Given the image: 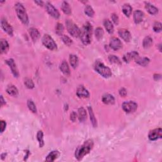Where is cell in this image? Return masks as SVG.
Masks as SVG:
<instances>
[{
  "label": "cell",
  "instance_id": "c3c4849f",
  "mask_svg": "<svg viewBox=\"0 0 162 162\" xmlns=\"http://www.w3.org/2000/svg\"><path fill=\"white\" fill-rule=\"evenodd\" d=\"M158 47H159V51L161 52V44H160L159 45H158Z\"/></svg>",
  "mask_w": 162,
  "mask_h": 162
},
{
  "label": "cell",
  "instance_id": "7c38bea8",
  "mask_svg": "<svg viewBox=\"0 0 162 162\" xmlns=\"http://www.w3.org/2000/svg\"><path fill=\"white\" fill-rule=\"evenodd\" d=\"M5 62H6L7 65L9 66V67L10 68L11 71H12V72L13 75H14V77H18V75H19V73H18L17 65H16L15 63L14 60L12 58H10V59H8V60H6Z\"/></svg>",
  "mask_w": 162,
  "mask_h": 162
},
{
  "label": "cell",
  "instance_id": "7dc6e473",
  "mask_svg": "<svg viewBox=\"0 0 162 162\" xmlns=\"http://www.w3.org/2000/svg\"><path fill=\"white\" fill-rule=\"evenodd\" d=\"M34 2H35V3H36V4H37L39 6H43V4H44L43 1H36Z\"/></svg>",
  "mask_w": 162,
  "mask_h": 162
},
{
  "label": "cell",
  "instance_id": "4fadbf2b",
  "mask_svg": "<svg viewBox=\"0 0 162 162\" xmlns=\"http://www.w3.org/2000/svg\"><path fill=\"white\" fill-rule=\"evenodd\" d=\"M77 96L80 98H88L89 97V93L83 86H79L77 89Z\"/></svg>",
  "mask_w": 162,
  "mask_h": 162
},
{
  "label": "cell",
  "instance_id": "d590c367",
  "mask_svg": "<svg viewBox=\"0 0 162 162\" xmlns=\"http://www.w3.org/2000/svg\"><path fill=\"white\" fill-rule=\"evenodd\" d=\"M63 31H64V27L63 24L60 23H58L56 24L55 27V32L56 33V34L58 36H62Z\"/></svg>",
  "mask_w": 162,
  "mask_h": 162
},
{
  "label": "cell",
  "instance_id": "30bf717a",
  "mask_svg": "<svg viewBox=\"0 0 162 162\" xmlns=\"http://www.w3.org/2000/svg\"><path fill=\"white\" fill-rule=\"evenodd\" d=\"M1 26L3 31L6 32L8 34L12 36L13 34V30L12 26H11L8 22L6 20L5 18H2L1 20Z\"/></svg>",
  "mask_w": 162,
  "mask_h": 162
},
{
  "label": "cell",
  "instance_id": "2e32d148",
  "mask_svg": "<svg viewBox=\"0 0 162 162\" xmlns=\"http://www.w3.org/2000/svg\"><path fill=\"white\" fill-rule=\"evenodd\" d=\"M144 18V13L141 10H136L134 13V21L135 24H139L142 21Z\"/></svg>",
  "mask_w": 162,
  "mask_h": 162
},
{
  "label": "cell",
  "instance_id": "52a82bcc",
  "mask_svg": "<svg viewBox=\"0 0 162 162\" xmlns=\"http://www.w3.org/2000/svg\"><path fill=\"white\" fill-rule=\"evenodd\" d=\"M122 109L126 113L134 112L137 108V104L133 101H126L122 104Z\"/></svg>",
  "mask_w": 162,
  "mask_h": 162
},
{
  "label": "cell",
  "instance_id": "7402d4cb",
  "mask_svg": "<svg viewBox=\"0 0 162 162\" xmlns=\"http://www.w3.org/2000/svg\"><path fill=\"white\" fill-rule=\"evenodd\" d=\"M6 93L12 96H17L18 95V91L17 88L13 85H9L6 88Z\"/></svg>",
  "mask_w": 162,
  "mask_h": 162
},
{
  "label": "cell",
  "instance_id": "74e56055",
  "mask_svg": "<svg viewBox=\"0 0 162 162\" xmlns=\"http://www.w3.org/2000/svg\"><path fill=\"white\" fill-rule=\"evenodd\" d=\"M27 107L29 110H31L32 113L37 112V108L36 107V104L31 100H29L27 101Z\"/></svg>",
  "mask_w": 162,
  "mask_h": 162
},
{
  "label": "cell",
  "instance_id": "f6af8a7d",
  "mask_svg": "<svg viewBox=\"0 0 162 162\" xmlns=\"http://www.w3.org/2000/svg\"><path fill=\"white\" fill-rule=\"evenodd\" d=\"M0 101H1V107H3L4 105L6 104V102H5V101L4 100V98H3V96L1 95V97H0Z\"/></svg>",
  "mask_w": 162,
  "mask_h": 162
},
{
  "label": "cell",
  "instance_id": "ac0fdd59",
  "mask_svg": "<svg viewBox=\"0 0 162 162\" xmlns=\"http://www.w3.org/2000/svg\"><path fill=\"white\" fill-rule=\"evenodd\" d=\"M103 103L106 104H113L115 103V98L112 95L106 94L102 97Z\"/></svg>",
  "mask_w": 162,
  "mask_h": 162
},
{
  "label": "cell",
  "instance_id": "e0dca14e",
  "mask_svg": "<svg viewBox=\"0 0 162 162\" xmlns=\"http://www.w3.org/2000/svg\"><path fill=\"white\" fill-rule=\"evenodd\" d=\"M60 69L64 75H67V76L70 75V68L69 65H68V63L66 61H65V60H63V61L62 62L61 65H60Z\"/></svg>",
  "mask_w": 162,
  "mask_h": 162
},
{
  "label": "cell",
  "instance_id": "6da1fadb",
  "mask_svg": "<svg viewBox=\"0 0 162 162\" xmlns=\"http://www.w3.org/2000/svg\"><path fill=\"white\" fill-rule=\"evenodd\" d=\"M94 143L91 139H88L81 146L78 147L75 150V156L78 160H81L86 155H87L91 151L93 148Z\"/></svg>",
  "mask_w": 162,
  "mask_h": 162
},
{
  "label": "cell",
  "instance_id": "ab89813d",
  "mask_svg": "<svg viewBox=\"0 0 162 162\" xmlns=\"http://www.w3.org/2000/svg\"><path fill=\"white\" fill-rule=\"evenodd\" d=\"M153 30L155 32H160L161 31V24L159 22H156L153 25Z\"/></svg>",
  "mask_w": 162,
  "mask_h": 162
},
{
  "label": "cell",
  "instance_id": "277c9868",
  "mask_svg": "<svg viewBox=\"0 0 162 162\" xmlns=\"http://www.w3.org/2000/svg\"><path fill=\"white\" fill-rule=\"evenodd\" d=\"M94 67H95V70L102 77L104 78H109L112 76V73L110 69L105 66L102 62L100 61L96 62Z\"/></svg>",
  "mask_w": 162,
  "mask_h": 162
},
{
  "label": "cell",
  "instance_id": "ee69618b",
  "mask_svg": "<svg viewBox=\"0 0 162 162\" xmlns=\"http://www.w3.org/2000/svg\"><path fill=\"white\" fill-rule=\"evenodd\" d=\"M6 122L3 121V120H1V133H3L4 130L6 129Z\"/></svg>",
  "mask_w": 162,
  "mask_h": 162
},
{
  "label": "cell",
  "instance_id": "9a60e30c",
  "mask_svg": "<svg viewBox=\"0 0 162 162\" xmlns=\"http://www.w3.org/2000/svg\"><path fill=\"white\" fill-rule=\"evenodd\" d=\"M139 56L138 53L136 51H131L127 53V54L124 55L123 56V60L126 63H129L133 60H134L135 58Z\"/></svg>",
  "mask_w": 162,
  "mask_h": 162
},
{
  "label": "cell",
  "instance_id": "4dcf8cb0",
  "mask_svg": "<svg viewBox=\"0 0 162 162\" xmlns=\"http://www.w3.org/2000/svg\"><path fill=\"white\" fill-rule=\"evenodd\" d=\"M153 39L151 37L147 36L142 41V46L145 49H148L152 46Z\"/></svg>",
  "mask_w": 162,
  "mask_h": 162
},
{
  "label": "cell",
  "instance_id": "7a4b0ae2",
  "mask_svg": "<svg viewBox=\"0 0 162 162\" xmlns=\"http://www.w3.org/2000/svg\"><path fill=\"white\" fill-rule=\"evenodd\" d=\"M92 30V26L89 22H86L82 27L80 37L82 43L84 45H88L91 43Z\"/></svg>",
  "mask_w": 162,
  "mask_h": 162
},
{
  "label": "cell",
  "instance_id": "836d02e7",
  "mask_svg": "<svg viewBox=\"0 0 162 162\" xmlns=\"http://www.w3.org/2000/svg\"><path fill=\"white\" fill-rule=\"evenodd\" d=\"M108 60L110 61L112 63H115V64H118V65H121V61L120 59L116 56L115 55H110L108 56Z\"/></svg>",
  "mask_w": 162,
  "mask_h": 162
},
{
  "label": "cell",
  "instance_id": "bcb514c9",
  "mask_svg": "<svg viewBox=\"0 0 162 162\" xmlns=\"http://www.w3.org/2000/svg\"><path fill=\"white\" fill-rule=\"evenodd\" d=\"M153 78L155 81H159L161 79V75L160 74H154Z\"/></svg>",
  "mask_w": 162,
  "mask_h": 162
},
{
  "label": "cell",
  "instance_id": "4316f807",
  "mask_svg": "<svg viewBox=\"0 0 162 162\" xmlns=\"http://www.w3.org/2000/svg\"><path fill=\"white\" fill-rule=\"evenodd\" d=\"M69 61L72 68L76 69L79 64V59L77 56L75 55H70L69 57Z\"/></svg>",
  "mask_w": 162,
  "mask_h": 162
},
{
  "label": "cell",
  "instance_id": "e575fe53",
  "mask_svg": "<svg viewBox=\"0 0 162 162\" xmlns=\"http://www.w3.org/2000/svg\"><path fill=\"white\" fill-rule=\"evenodd\" d=\"M84 12L89 17H93L94 15H95V12H94L93 8L90 5H87L85 7Z\"/></svg>",
  "mask_w": 162,
  "mask_h": 162
},
{
  "label": "cell",
  "instance_id": "cb8c5ba5",
  "mask_svg": "<svg viewBox=\"0 0 162 162\" xmlns=\"http://www.w3.org/2000/svg\"><path fill=\"white\" fill-rule=\"evenodd\" d=\"M104 26L105 29L107 31V32L109 34H113L114 32V25H113L112 22L108 19H106L104 20Z\"/></svg>",
  "mask_w": 162,
  "mask_h": 162
},
{
  "label": "cell",
  "instance_id": "5b68a950",
  "mask_svg": "<svg viewBox=\"0 0 162 162\" xmlns=\"http://www.w3.org/2000/svg\"><path fill=\"white\" fill-rule=\"evenodd\" d=\"M65 24L67 31L72 36H73L74 37H80L81 30L78 27V26L76 24H75L70 20H67Z\"/></svg>",
  "mask_w": 162,
  "mask_h": 162
},
{
  "label": "cell",
  "instance_id": "484cf974",
  "mask_svg": "<svg viewBox=\"0 0 162 162\" xmlns=\"http://www.w3.org/2000/svg\"><path fill=\"white\" fill-rule=\"evenodd\" d=\"M61 9L62 12L66 15H70L72 13V9L70 5L67 1H63L61 6Z\"/></svg>",
  "mask_w": 162,
  "mask_h": 162
},
{
  "label": "cell",
  "instance_id": "8992f818",
  "mask_svg": "<svg viewBox=\"0 0 162 162\" xmlns=\"http://www.w3.org/2000/svg\"><path fill=\"white\" fill-rule=\"evenodd\" d=\"M42 42L45 47H46L48 50L51 51H55L57 50V45L53 39L48 34H45L43 37Z\"/></svg>",
  "mask_w": 162,
  "mask_h": 162
},
{
  "label": "cell",
  "instance_id": "d6a6232c",
  "mask_svg": "<svg viewBox=\"0 0 162 162\" xmlns=\"http://www.w3.org/2000/svg\"><path fill=\"white\" fill-rule=\"evenodd\" d=\"M37 139L39 141V147L40 148H42V147H43V146L44 145V142L43 140V133L42 130H39L37 132Z\"/></svg>",
  "mask_w": 162,
  "mask_h": 162
},
{
  "label": "cell",
  "instance_id": "f35d334b",
  "mask_svg": "<svg viewBox=\"0 0 162 162\" xmlns=\"http://www.w3.org/2000/svg\"><path fill=\"white\" fill-rule=\"evenodd\" d=\"M62 39L64 44H66L68 46H70V45H72V40L69 36H67L66 35H63L62 37Z\"/></svg>",
  "mask_w": 162,
  "mask_h": 162
},
{
  "label": "cell",
  "instance_id": "60d3db41",
  "mask_svg": "<svg viewBox=\"0 0 162 162\" xmlns=\"http://www.w3.org/2000/svg\"><path fill=\"white\" fill-rule=\"evenodd\" d=\"M111 17L113 22H114L115 25H118L119 23V18L117 15L115 13H112Z\"/></svg>",
  "mask_w": 162,
  "mask_h": 162
},
{
  "label": "cell",
  "instance_id": "9c48e42d",
  "mask_svg": "<svg viewBox=\"0 0 162 162\" xmlns=\"http://www.w3.org/2000/svg\"><path fill=\"white\" fill-rule=\"evenodd\" d=\"M46 9L47 12L50 15L51 17L55 18H58L60 17V13L58 10L55 8L54 6L50 3H47L46 4Z\"/></svg>",
  "mask_w": 162,
  "mask_h": 162
},
{
  "label": "cell",
  "instance_id": "3957f363",
  "mask_svg": "<svg viewBox=\"0 0 162 162\" xmlns=\"http://www.w3.org/2000/svg\"><path fill=\"white\" fill-rule=\"evenodd\" d=\"M16 13L18 18L24 25H27L29 24V17L27 13L26 12V10L24 6L20 3H17L15 5Z\"/></svg>",
  "mask_w": 162,
  "mask_h": 162
},
{
  "label": "cell",
  "instance_id": "ba28073f",
  "mask_svg": "<svg viewBox=\"0 0 162 162\" xmlns=\"http://www.w3.org/2000/svg\"><path fill=\"white\" fill-rule=\"evenodd\" d=\"M162 137V130L161 128L153 129L149 132L148 134L149 139L151 141H156Z\"/></svg>",
  "mask_w": 162,
  "mask_h": 162
},
{
  "label": "cell",
  "instance_id": "603a6c76",
  "mask_svg": "<svg viewBox=\"0 0 162 162\" xmlns=\"http://www.w3.org/2000/svg\"><path fill=\"white\" fill-rule=\"evenodd\" d=\"M29 34L31 37V39L34 41H36L39 38L40 33L38 30L36 28H31L29 29Z\"/></svg>",
  "mask_w": 162,
  "mask_h": 162
},
{
  "label": "cell",
  "instance_id": "ffe728a7",
  "mask_svg": "<svg viewBox=\"0 0 162 162\" xmlns=\"http://www.w3.org/2000/svg\"><path fill=\"white\" fill-rule=\"evenodd\" d=\"M145 8L151 15H156L158 12V9L156 7L149 3H145Z\"/></svg>",
  "mask_w": 162,
  "mask_h": 162
},
{
  "label": "cell",
  "instance_id": "7bdbcfd3",
  "mask_svg": "<svg viewBox=\"0 0 162 162\" xmlns=\"http://www.w3.org/2000/svg\"><path fill=\"white\" fill-rule=\"evenodd\" d=\"M127 94V90L125 88H121L119 90V95L122 97L126 96Z\"/></svg>",
  "mask_w": 162,
  "mask_h": 162
},
{
  "label": "cell",
  "instance_id": "83f0119b",
  "mask_svg": "<svg viewBox=\"0 0 162 162\" xmlns=\"http://www.w3.org/2000/svg\"><path fill=\"white\" fill-rule=\"evenodd\" d=\"M133 8L129 4H124L122 6V12L123 14L127 17H129L132 13Z\"/></svg>",
  "mask_w": 162,
  "mask_h": 162
},
{
  "label": "cell",
  "instance_id": "8d00e7d4",
  "mask_svg": "<svg viewBox=\"0 0 162 162\" xmlns=\"http://www.w3.org/2000/svg\"><path fill=\"white\" fill-rule=\"evenodd\" d=\"M24 84L28 89H33L34 88V83L31 79L26 78L24 81Z\"/></svg>",
  "mask_w": 162,
  "mask_h": 162
},
{
  "label": "cell",
  "instance_id": "1f68e13d",
  "mask_svg": "<svg viewBox=\"0 0 162 162\" xmlns=\"http://www.w3.org/2000/svg\"><path fill=\"white\" fill-rule=\"evenodd\" d=\"M104 36V31L103 29L101 27H97L95 30V36L96 38L100 41L103 38V37Z\"/></svg>",
  "mask_w": 162,
  "mask_h": 162
},
{
  "label": "cell",
  "instance_id": "d6986e66",
  "mask_svg": "<svg viewBox=\"0 0 162 162\" xmlns=\"http://www.w3.org/2000/svg\"><path fill=\"white\" fill-rule=\"evenodd\" d=\"M134 60L135 61L137 64H139V65L142 66V67H146L149 64L150 60L148 58L146 57H139L138 56L137 57L135 58L134 59Z\"/></svg>",
  "mask_w": 162,
  "mask_h": 162
},
{
  "label": "cell",
  "instance_id": "d4e9b609",
  "mask_svg": "<svg viewBox=\"0 0 162 162\" xmlns=\"http://www.w3.org/2000/svg\"><path fill=\"white\" fill-rule=\"evenodd\" d=\"M9 50V44L5 39L1 40V46H0V51L1 54L6 53Z\"/></svg>",
  "mask_w": 162,
  "mask_h": 162
},
{
  "label": "cell",
  "instance_id": "8fae6325",
  "mask_svg": "<svg viewBox=\"0 0 162 162\" xmlns=\"http://www.w3.org/2000/svg\"><path fill=\"white\" fill-rule=\"evenodd\" d=\"M110 47L114 51H118L122 47V44L117 37H113L110 41Z\"/></svg>",
  "mask_w": 162,
  "mask_h": 162
},
{
  "label": "cell",
  "instance_id": "44dd1931",
  "mask_svg": "<svg viewBox=\"0 0 162 162\" xmlns=\"http://www.w3.org/2000/svg\"><path fill=\"white\" fill-rule=\"evenodd\" d=\"M78 118L79 121L81 122H83L87 119V113L86 110L84 108H80L78 110Z\"/></svg>",
  "mask_w": 162,
  "mask_h": 162
},
{
  "label": "cell",
  "instance_id": "b9f144b4",
  "mask_svg": "<svg viewBox=\"0 0 162 162\" xmlns=\"http://www.w3.org/2000/svg\"><path fill=\"white\" fill-rule=\"evenodd\" d=\"M77 115L76 113H75V112H72L70 114V120L72 121L73 122H75V121H76V119H77Z\"/></svg>",
  "mask_w": 162,
  "mask_h": 162
},
{
  "label": "cell",
  "instance_id": "f1b7e54d",
  "mask_svg": "<svg viewBox=\"0 0 162 162\" xmlns=\"http://www.w3.org/2000/svg\"><path fill=\"white\" fill-rule=\"evenodd\" d=\"M59 155V153L58 151H53L50 154H48L46 158V161H55L56 158H58Z\"/></svg>",
  "mask_w": 162,
  "mask_h": 162
},
{
  "label": "cell",
  "instance_id": "5bb4252c",
  "mask_svg": "<svg viewBox=\"0 0 162 162\" xmlns=\"http://www.w3.org/2000/svg\"><path fill=\"white\" fill-rule=\"evenodd\" d=\"M119 34L121 38L126 42H129L131 39V34L130 32L127 29H122L119 31Z\"/></svg>",
  "mask_w": 162,
  "mask_h": 162
},
{
  "label": "cell",
  "instance_id": "f546056e",
  "mask_svg": "<svg viewBox=\"0 0 162 162\" xmlns=\"http://www.w3.org/2000/svg\"><path fill=\"white\" fill-rule=\"evenodd\" d=\"M88 112H89V116H90V120H91V122L93 126L94 127H97V121H96V119L95 116V114H94V112H93V108H91V107H88Z\"/></svg>",
  "mask_w": 162,
  "mask_h": 162
}]
</instances>
